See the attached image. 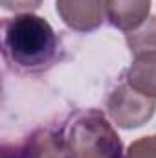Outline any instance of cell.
Here are the masks:
<instances>
[{
    "label": "cell",
    "instance_id": "6da1fadb",
    "mask_svg": "<svg viewBox=\"0 0 156 158\" xmlns=\"http://www.w3.org/2000/svg\"><path fill=\"white\" fill-rule=\"evenodd\" d=\"M4 57L11 66L37 70L57 53V35L50 22L33 13H20L2 24Z\"/></svg>",
    "mask_w": 156,
    "mask_h": 158
},
{
    "label": "cell",
    "instance_id": "7a4b0ae2",
    "mask_svg": "<svg viewBox=\"0 0 156 158\" xmlns=\"http://www.w3.org/2000/svg\"><path fill=\"white\" fill-rule=\"evenodd\" d=\"M63 145L68 158H123L116 129L97 109L79 110L64 125Z\"/></svg>",
    "mask_w": 156,
    "mask_h": 158
},
{
    "label": "cell",
    "instance_id": "3957f363",
    "mask_svg": "<svg viewBox=\"0 0 156 158\" xmlns=\"http://www.w3.org/2000/svg\"><path fill=\"white\" fill-rule=\"evenodd\" d=\"M154 110V98L138 92L127 81L117 85L107 99V112L110 119L121 129H138L145 125L153 118Z\"/></svg>",
    "mask_w": 156,
    "mask_h": 158
},
{
    "label": "cell",
    "instance_id": "277c9868",
    "mask_svg": "<svg viewBox=\"0 0 156 158\" xmlns=\"http://www.w3.org/2000/svg\"><path fill=\"white\" fill-rule=\"evenodd\" d=\"M57 15L74 31L88 33L103 24L105 0H55Z\"/></svg>",
    "mask_w": 156,
    "mask_h": 158
},
{
    "label": "cell",
    "instance_id": "5b68a950",
    "mask_svg": "<svg viewBox=\"0 0 156 158\" xmlns=\"http://www.w3.org/2000/svg\"><path fill=\"white\" fill-rule=\"evenodd\" d=\"M4 158H68L61 132L35 131L11 149L4 147Z\"/></svg>",
    "mask_w": 156,
    "mask_h": 158
},
{
    "label": "cell",
    "instance_id": "8992f818",
    "mask_svg": "<svg viewBox=\"0 0 156 158\" xmlns=\"http://www.w3.org/2000/svg\"><path fill=\"white\" fill-rule=\"evenodd\" d=\"M105 9L109 22L129 33L138 30L149 19L151 0H105Z\"/></svg>",
    "mask_w": 156,
    "mask_h": 158
},
{
    "label": "cell",
    "instance_id": "52a82bcc",
    "mask_svg": "<svg viewBox=\"0 0 156 158\" xmlns=\"http://www.w3.org/2000/svg\"><path fill=\"white\" fill-rule=\"evenodd\" d=\"M125 81L138 92L156 99V53L134 57L125 74Z\"/></svg>",
    "mask_w": 156,
    "mask_h": 158
},
{
    "label": "cell",
    "instance_id": "ba28073f",
    "mask_svg": "<svg viewBox=\"0 0 156 158\" xmlns=\"http://www.w3.org/2000/svg\"><path fill=\"white\" fill-rule=\"evenodd\" d=\"M125 40L134 57L145 53H156V15L149 17L138 30L129 31L125 35Z\"/></svg>",
    "mask_w": 156,
    "mask_h": 158
},
{
    "label": "cell",
    "instance_id": "9c48e42d",
    "mask_svg": "<svg viewBox=\"0 0 156 158\" xmlns=\"http://www.w3.org/2000/svg\"><path fill=\"white\" fill-rule=\"evenodd\" d=\"M123 158H156V134L132 142Z\"/></svg>",
    "mask_w": 156,
    "mask_h": 158
},
{
    "label": "cell",
    "instance_id": "30bf717a",
    "mask_svg": "<svg viewBox=\"0 0 156 158\" xmlns=\"http://www.w3.org/2000/svg\"><path fill=\"white\" fill-rule=\"evenodd\" d=\"M2 7L7 11H15V13H31L35 9H39L42 0H0Z\"/></svg>",
    "mask_w": 156,
    "mask_h": 158
}]
</instances>
